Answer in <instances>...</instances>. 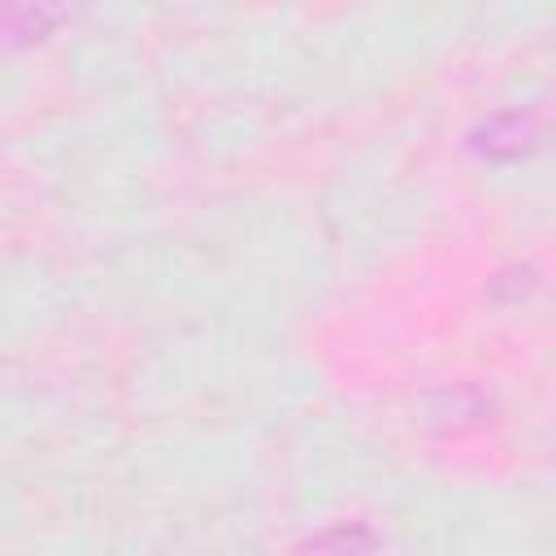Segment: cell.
Here are the masks:
<instances>
[{"label":"cell","mask_w":556,"mask_h":556,"mask_svg":"<svg viewBox=\"0 0 556 556\" xmlns=\"http://www.w3.org/2000/svg\"><path fill=\"white\" fill-rule=\"evenodd\" d=\"M534 143H539V122L530 113H495L469 135V148L486 161H517Z\"/></svg>","instance_id":"obj_1"},{"label":"cell","mask_w":556,"mask_h":556,"mask_svg":"<svg viewBox=\"0 0 556 556\" xmlns=\"http://www.w3.org/2000/svg\"><path fill=\"white\" fill-rule=\"evenodd\" d=\"M74 0H0V48L35 43L70 17Z\"/></svg>","instance_id":"obj_2"}]
</instances>
